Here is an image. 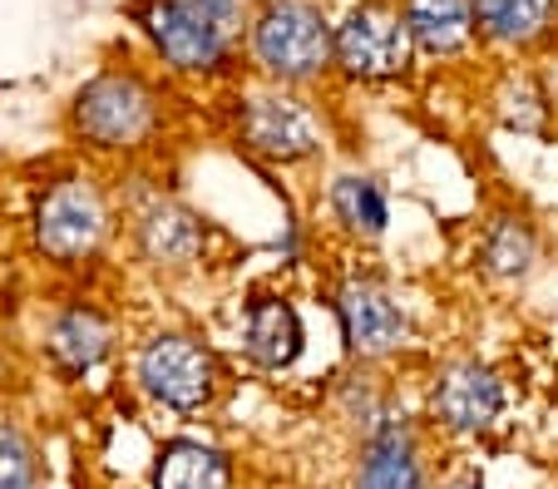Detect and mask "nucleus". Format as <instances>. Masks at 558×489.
<instances>
[{
	"label": "nucleus",
	"mask_w": 558,
	"mask_h": 489,
	"mask_svg": "<svg viewBox=\"0 0 558 489\" xmlns=\"http://www.w3.org/2000/svg\"><path fill=\"white\" fill-rule=\"evenodd\" d=\"M158 119H163L158 95L138 75H129V70L95 75L80 95H74V109H70L74 134L85 138V144H95V149H105V154L148 144L154 129H158Z\"/></svg>",
	"instance_id": "nucleus-2"
},
{
	"label": "nucleus",
	"mask_w": 558,
	"mask_h": 489,
	"mask_svg": "<svg viewBox=\"0 0 558 489\" xmlns=\"http://www.w3.org/2000/svg\"><path fill=\"white\" fill-rule=\"evenodd\" d=\"M505 411V386L489 366L480 362H454L450 371L435 381V415H440L450 430H464V436H480L489 430Z\"/></svg>",
	"instance_id": "nucleus-9"
},
{
	"label": "nucleus",
	"mask_w": 558,
	"mask_h": 489,
	"mask_svg": "<svg viewBox=\"0 0 558 489\" xmlns=\"http://www.w3.org/2000/svg\"><path fill=\"white\" fill-rule=\"evenodd\" d=\"M154 489H232V465L203 440H173L158 450Z\"/></svg>",
	"instance_id": "nucleus-15"
},
{
	"label": "nucleus",
	"mask_w": 558,
	"mask_h": 489,
	"mask_svg": "<svg viewBox=\"0 0 558 489\" xmlns=\"http://www.w3.org/2000/svg\"><path fill=\"white\" fill-rule=\"evenodd\" d=\"M45 346H50V362L60 366V371L80 376V371L99 366L109 352H114V327H109L95 307H70L50 321Z\"/></svg>",
	"instance_id": "nucleus-12"
},
{
	"label": "nucleus",
	"mask_w": 558,
	"mask_h": 489,
	"mask_svg": "<svg viewBox=\"0 0 558 489\" xmlns=\"http://www.w3.org/2000/svg\"><path fill=\"white\" fill-rule=\"evenodd\" d=\"M411 30L405 15L386 0H366L337 25V70L351 80H396L411 64Z\"/></svg>",
	"instance_id": "nucleus-5"
},
{
	"label": "nucleus",
	"mask_w": 558,
	"mask_h": 489,
	"mask_svg": "<svg viewBox=\"0 0 558 489\" xmlns=\"http://www.w3.org/2000/svg\"><path fill=\"white\" fill-rule=\"evenodd\" d=\"M485 267L495 277H524L529 267H534V257H538V233H534V223L529 218H519V213H505V218H495L489 223V233H485Z\"/></svg>",
	"instance_id": "nucleus-18"
},
{
	"label": "nucleus",
	"mask_w": 558,
	"mask_h": 489,
	"mask_svg": "<svg viewBox=\"0 0 558 489\" xmlns=\"http://www.w3.org/2000/svg\"><path fill=\"white\" fill-rule=\"evenodd\" d=\"M105 233H109V208L95 183L85 179L54 183L40 198V208H35V243H40L45 257H54L64 267L95 257Z\"/></svg>",
	"instance_id": "nucleus-4"
},
{
	"label": "nucleus",
	"mask_w": 558,
	"mask_h": 489,
	"mask_svg": "<svg viewBox=\"0 0 558 489\" xmlns=\"http://www.w3.org/2000/svg\"><path fill=\"white\" fill-rule=\"evenodd\" d=\"M331 208H337L341 228L361 233V237H380L390 223L386 193H380V183L366 179V173H341V179L331 183Z\"/></svg>",
	"instance_id": "nucleus-17"
},
{
	"label": "nucleus",
	"mask_w": 558,
	"mask_h": 489,
	"mask_svg": "<svg viewBox=\"0 0 558 489\" xmlns=\"http://www.w3.org/2000/svg\"><path fill=\"white\" fill-rule=\"evenodd\" d=\"M238 138H243L257 159H272V163H296L306 154H316V144H322L316 119L292 95L243 99V109H238Z\"/></svg>",
	"instance_id": "nucleus-7"
},
{
	"label": "nucleus",
	"mask_w": 558,
	"mask_h": 489,
	"mask_svg": "<svg viewBox=\"0 0 558 489\" xmlns=\"http://www.w3.org/2000/svg\"><path fill=\"white\" fill-rule=\"evenodd\" d=\"M337 317H341V337L356 356H390L405 341V317L396 307L386 288L376 282H347L337 292Z\"/></svg>",
	"instance_id": "nucleus-8"
},
{
	"label": "nucleus",
	"mask_w": 558,
	"mask_h": 489,
	"mask_svg": "<svg viewBox=\"0 0 558 489\" xmlns=\"http://www.w3.org/2000/svg\"><path fill=\"white\" fill-rule=\"evenodd\" d=\"M356 489H425V469L415 460V440L405 415H380L371 426Z\"/></svg>",
	"instance_id": "nucleus-10"
},
{
	"label": "nucleus",
	"mask_w": 558,
	"mask_h": 489,
	"mask_svg": "<svg viewBox=\"0 0 558 489\" xmlns=\"http://www.w3.org/2000/svg\"><path fill=\"white\" fill-rule=\"evenodd\" d=\"M505 119L514 129H538L544 124V95H538L529 80H514V85L505 89Z\"/></svg>",
	"instance_id": "nucleus-20"
},
{
	"label": "nucleus",
	"mask_w": 558,
	"mask_h": 489,
	"mask_svg": "<svg viewBox=\"0 0 558 489\" xmlns=\"http://www.w3.org/2000/svg\"><path fill=\"white\" fill-rule=\"evenodd\" d=\"M247 40H253V60L282 85H302L337 64V30L316 5L302 0H267L253 15Z\"/></svg>",
	"instance_id": "nucleus-1"
},
{
	"label": "nucleus",
	"mask_w": 558,
	"mask_h": 489,
	"mask_svg": "<svg viewBox=\"0 0 558 489\" xmlns=\"http://www.w3.org/2000/svg\"><path fill=\"white\" fill-rule=\"evenodd\" d=\"M474 30H485L499 45H534L554 25L558 0H470Z\"/></svg>",
	"instance_id": "nucleus-16"
},
{
	"label": "nucleus",
	"mask_w": 558,
	"mask_h": 489,
	"mask_svg": "<svg viewBox=\"0 0 558 489\" xmlns=\"http://www.w3.org/2000/svg\"><path fill=\"white\" fill-rule=\"evenodd\" d=\"M203 223L198 213L179 208V203H154L144 218H138V253L154 267H189L203 253Z\"/></svg>",
	"instance_id": "nucleus-13"
},
{
	"label": "nucleus",
	"mask_w": 558,
	"mask_h": 489,
	"mask_svg": "<svg viewBox=\"0 0 558 489\" xmlns=\"http://www.w3.org/2000/svg\"><path fill=\"white\" fill-rule=\"evenodd\" d=\"M445 489H480V479H454V485H445Z\"/></svg>",
	"instance_id": "nucleus-21"
},
{
	"label": "nucleus",
	"mask_w": 558,
	"mask_h": 489,
	"mask_svg": "<svg viewBox=\"0 0 558 489\" xmlns=\"http://www.w3.org/2000/svg\"><path fill=\"white\" fill-rule=\"evenodd\" d=\"M243 346L257 366L267 371H282L302 356L306 346V331H302V317H296L292 302L282 297H257L247 307V331H243Z\"/></svg>",
	"instance_id": "nucleus-11"
},
{
	"label": "nucleus",
	"mask_w": 558,
	"mask_h": 489,
	"mask_svg": "<svg viewBox=\"0 0 558 489\" xmlns=\"http://www.w3.org/2000/svg\"><path fill=\"white\" fill-rule=\"evenodd\" d=\"M138 381L169 411H203L218 391V362L193 337H154L138 352Z\"/></svg>",
	"instance_id": "nucleus-6"
},
{
	"label": "nucleus",
	"mask_w": 558,
	"mask_h": 489,
	"mask_svg": "<svg viewBox=\"0 0 558 489\" xmlns=\"http://www.w3.org/2000/svg\"><path fill=\"white\" fill-rule=\"evenodd\" d=\"M129 15L163 60L183 75H218L232 54V30L213 21L198 0H134Z\"/></svg>",
	"instance_id": "nucleus-3"
},
{
	"label": "nucleus",
	"mask_w": 558,
	"mask_h": 489,
	"mask_svg": "<svg viewBox=\"0 0 558 489\" xmlns=\"http://www.w3.org/2000/svg\"><path fill=\"white\" fill-rule=\"evenodd\" d=\"M40 485V460L35 445L15 426L0 420V489H35Z\"/></svg>",
	"instance_id": "nucleus-19"
},
{
	"label": "nucleus",
	"mask_w": 558,
	"mask_h": 489,
	"mask_svg": "<svg viewBox=\"0 0 558 489\" xmlns=\"http://www.w3.org/2000/svg\"><path fill=\"white\" fill-rule=\"evenodd\" d=\"M405 30H411L421 54H460L474 35V5L470 0H405L401 5Z\"/></svg>",
	"instance_id": "nucleus-14"
}]
</instances>
